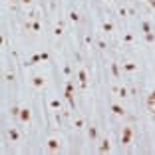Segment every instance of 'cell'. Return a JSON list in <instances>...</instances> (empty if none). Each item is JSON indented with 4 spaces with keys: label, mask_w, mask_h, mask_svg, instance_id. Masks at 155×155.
I'll return each mask as SVG.
<instances>
[{
    "label": "cell",
    "mask_w": 155,
    "mask_h": 155,
    "mask_svg": "<svg viewBox=\"0 0 155 155\" xmlns=\"http://www.w3.org/2000/svg\"><path fill=\"white\" fill-rule=\"evenodd\" d=\"M131 135H133V129L129 127H123V131H122V145H129L131 143Z\"/></svg>",
    "instance_id": "cell-1"
},
{
    "label": "cell",
    "mask_w": 155,
    "mask_h": 155,
    "mask_svg": "<svg viewBox=\"0 0 155 155\" xmlns=\"http://www.w3.org/2000/svg\"><path fill=\"white\" fill-rule=\"evenodd\" d=\"M78 82H80L82 90L88 88V72L86 70H78Z\"/></svg>",
    "instance_id": "cell-2"
},
{
    "label": "cell",
    "mask_w": 155,
    "mask_h": 155,
    "mask_svg": "<svg viewBox=\"0 0 155 155\" xmlns=\"http://www.w3.org/2000/svg\"><path fill=\"white\" fill-rule=\"evenodd\" d=\"M64 100H68V103H70V108L76 109V100H74V92H64Z\"/></svg>",
    "instance_id": "cell-3"
},
{
    "label": "cell",
    "mask_w": 155,
    "mask_h": 155,
    "mask_svg": "<svg viewBox=\"0 0 155 155\" xmlns=\"http://www.w3.org/2000/svg\"><path fill=\"white\" fill-rule=\"evenodd\" d=\"M48 149H50V151H60V141H58V139H54V137H52V139H48Z\"/></svg>",
    "instance_id": "cell-4"
},
{
    "label": "cell",
    "mask_w": 155,
    "mask_h": 155,
    "mask_svg": "<svg viewBox=\"0 0 155 155\" xmlns=\"http://www.w3.org/2000/svg\"><path fill=\"white\" fill-rule=\"evenodd\" d=\"M30 119H32V114H30V109H28V108H24V109L20 111V122L28 123Z\"/></svg>",
    "instance_id": "cell-5"
},
{
    "label": "cell",
    "mask_w": 155,
    "mask_h": 155,
    "mask_svg": "<svg viewBox=\"0 0 155 155\" xmlns=\"http://www.w3.org/2000/svg\"><path fill=\"white\" fill-rule=\"evenodd\" d=\"M44 84H46V80H44L42 76H34L32 78V86L34 88H44Z\"/></svg>",
    "instance_id": "cell-6"
},
{
    "label": "cell",
    "mask_w": 155,
    "mask_h": 155,
    "mask_svg": "<svg viewBox=\"0 0 155 155\" xmlns=\"http://www.w3.org/2000/svg\"><path fill=\"white\" fill-rule=\"evenodd\" d=\"M122 68H123V72H137V64H133V62H125V64H122Z\"/></svg>",
    "instance_id": "cell-7"
},
{
    "label": "cell",
    "mask_w": 155,
    "mask_h": 155,
    "mask_svg": "<svg viewBox=\"0 0 155 155\" xmlns=\"http://www.w3.org/2000/svg\"><path fill=\"white\" fill-rule=\"evenodd\" d=\"M109 109H111L115 115H125V109H123L119 103H111V106H109Z\"/></svg>",
    "instance_id": "cell-8"
},
{
    "label": "cell",
    "mask_w": 155,
    "mask_h": 155,
    "mask_svg": "<svg viewBox=\"0 0 155 155\" xmlns=\"http://www.w3.org/2000/svg\"><path fill=\"white\" fill-rule=\"evenodd\" d=\"M8 137H10V141H18V139H20L18 129H16V127H10V129H8Z\"/></svg>",
    "instance_id": "cell-9"
},
{
    "label": "cell",
    "mask_w": 155,
    "mask_h": 155,
    "mask_svg": "<svg viewBox=\"0 0 155 155\" xmlns=\"http://www.w3.org/2000/svg\"><path fill=\"white\" fill-rule=\"evenodd\" d=\"M109 149H111V145H109V139H103V141H101V145L98 147V151H100V153H108Z\"/></svg>",
    "instance_id": "cell-10"
},
{
    "label": "cell",
    "mask_w": 155,
    "mask_h": 155,
    "mask_svg": "<svg viewBox=\"0 0 155 155\" xmlns=\"http://www.w3.org/2000/svg\"><path fill=\"white\" fill-rule=\"evenodd\" d=\"M115 94H119V98H127L129 95V90L125 88V86H119V88H114Z\"/></svg>",
    "instance_id": "cell-11"
},
{
    "label": "cell",
    "mask_w": 155,
    "mask_h": 155,
    "mask_svg": "<svg viewBox=\"0 0 155 155\" xmlns=\"http://www.w3.org/2000/svg\"><path fill=\"white\" fill-rule=\"evenodd\" d=\"M88 137H90V141H95L98 139V127H88Z\"/></svg>",
    "instance_id": "cell-12"
},
{
    "label": "cell",
    "mask_w": 155,
    "mask_h": 155,
    "mask_svg": "<svg viewBox=\"0 0 155 155\" xmlns=\"http://www.w3.org/2000/svg\"><path fill=\"white\" fill-rule=\"evenodd\" d=\"M62 34H64V22L60 20V22L54 26V36H62Z\"/></svg>",
    "instance_id": "cell-13"
},
{
    "label": "cell",
    "mask_w": 155,
    "mask_h": 155,
    "mask_svg": "<svg viewBox=\"0 0 155 155\" xmlns=\"http://www.w3.org/2000/svg\"><path fill=\"white\" fill-rule=\"evenodd\" d=\"M111 74H114V78H119V64L117 62L111 64Z\"/></svg>",
    "instance_id": "cell-14"
},
{
    "label": "cell",
    "mask_w": 155,
    "mask_h": 155,
    "mask_svg": "<svg viewBox=\"0 0 155 155\" xmlns=\"http://www.w3.org/2000/svg\"><path fill=\"white\" fill-rule=\"evenodd\" d=\"M20 111H22V108H18V106H12V108H10L12 117H20Z\"/></svg>",
    "instance_id": "cell-15"
},
{
    "label": "cell",
    "mask_w": 155,
    "mask_h": 155,
    "mask_svg": "<svg viewBox=\"0 0 155 155\" xmlns=\"http://www.w3.org/2000/svg\"><path fill=\"white\" fill-rule=\"evenodd\" d=\"M70 20H72V22H76V24H78V22H80L82 18H80V14L76 12V10H72V12H70Z\"/></svg>",
    "instance_id": "cell-16"
},
{
    "label": "cell",
    "mask_w": 155,
    "mask_h": 155,
    "mask_svg": "<svg viewBox=\"0 0 155 155\" xmlns=\"http://www.w3.org/2000/svg\"><path fill=\"white\" fill-rule=\"evenodd\" d=\"M32 32H34V34L42 32V26H40V22H38V20H34V22H32Z\"/></svg>",
    "instance_id": "cell-17"
},
{
    "label": "cell",
    "mask_w": 155,
    "mask_h": 155,
    "mask_svg": "<svg viewBox=\"0 0 155 155\" xmlns=\"http://www.w3.org/2000/svg\"><path fill=\"white\" fill-rule=\"evenodd\" d=\"M50 108L52 109H62V101L60 100H52L50 101Z\"/></svg>",
    "instance_id": "cell-18"
},
{
    "label": "cell",
    "mask_w": 155,
    "mask_h": 155,
    "mask_svg": "<svg viewBox=\"0 0 155 155\" xmlns=\"http://www.w3.org/2000/svg\"><path fill=\"white\" fill-rule=\"evenodd\" d=\"M103 32H114V24H111V22H103Z\"/></svg>",
    "instance_id": "cell-19"
},
{
    "label": "cell",
    "mask_w": 155,
    "mask_h": 155,
    "mask_svg": "<svg viewBox=\"0 0 155 155\" xmlns=\"http://www.w3.org/2000/svg\"><path fill=\"white\" fill-rule=\"evenodd\" d=\"M74 127H76V129H82V127H84V119H82V117H78V119L74 122Z\"/></svg>",
    "instance_id": "cell-20"
},
{
    "label": "cell",
    "mask_w": 155,
    "mask_h": 155,
    "mask_svg": "<svg viewBox=\"0 0 155 155\" xmlns=\"http://www.w3.org/2000/svg\"><path fill=\"white\" fill-rule=\"evenodd\" d=\"M14 78H16L14 72H6V74H4V80H6V82H14Z\"/></svg>",
    "instance_id": "cell-21"
},
{
    "label": "cell",
    "mask_w": 155,
    "mask_h": 155,
    "mask_svg": "<svg viewBox=\"0 0 155 155\" xmlns=\"http://www.w3.org/2000/svg\"><path fill=\"white\" fill-rule=\"evenodd\" d=\"M141 30H143V34L151 32V26H149V22H143V24H141Z\"/></svg>",
    "instance_id": "cell-22"
},
{
    "label": "cell",
    "mask_w": 155,
    "mask_h": 155,
    "mask_svg": "<svg viewBox=\"0 0 155 155\" xmlns=\"http://www.w3.org/2000/svg\"><path fill=\"white\" fill-rule=\"evenodd\" d=\"M143 36H145V40L147 42H155V34L153 32H147V34H143Z\"/></svg>",
    "instance_id": "cell-23"
},
{
    "label": "cell",
    "mask_w": 155,
    "mask_h": 155,
    "mask_svg": "<svg viewBox=\"0 0 155 155\" xmlns=\"http://www.w3.org/2000/svg\"><path fill=\"white\" fill-rule=\"evenodd\" d=\"M119 16H123V18L129 16V8H119Z\"/></svg>",
    "instance_id": "cell-24"
},
{
    "label": "cell",
    "mask_w": 155,
    "mask_h": 155,
    "mask_svg": "<svg viewBox=\"0 0 155 155\" xmlns=\"http://www.w3.org/2000/svg\"><path fill=\"white\" fill-rule=\"evenodd\" d=\"M66 90H68V92H74V82H72V80L66 82Z\"/></svg>",
    "instance_id": "cell-25"
},
{
    "label": "cell",
    "mask_w": 155,
    "mask_h": 155,
    "mask_svg": "<svg viewBox=\"0 0 155 155\" xmlns=\"http://www.w3.org/2000/svg\"><path fill=\"white\" fill-rule=\"evenodd\" d=\"M98 48H100V50H106V48H108V44H106L103 40H98Z\"/></svg>",
    "instance_id": "cell-26"
},
{
    "label": "cell",
    "mask_w": 155,
    "mask_h": 155,
    "mask_svg": "<svg viewBox=\"0 0 155 155\" xmlns=\"http://www.w3.org/2000/svg\"><path fill=\"white\" fill-rule=\"evenodd\" d=\"M86 46H92V44H94V38H92V36H86Z\"/></svg>",
    "instance_id": "cell-27"
},
{
    "label": "cell",
    "mask_w": 155,
    "mask_h": 155,
    "mask_svg": "<svg viewBox=\"0 0 155 155\" xmlns=\"http://www.w3.org/2000/svg\"><path fill=\"white\" fill-rule=\"evenodd\" d=\"M123 40H125V42H133V34H125Z\"/></svg>",
    "instance_id": "cell-28"
},
{
    "label": "cell",
    "mask_w": 155,
    "mask_h": 155,
    "mask_svg": "<svg viewBox=\"0 0 155 155\" xmlns=\"http://www.w3.org/2000/svg\"><path fill=\"white\" fill-rule=\"evenodd\" d=\"M64 74L70 76V74H72V68H70V66H64Z\"/></svg>",
    "instance_id": "cell-29"
},
{
    "label": "cell",
    "mask_w": 155,
    "mask_h": 155,
    "mask_svg": "<svg viewBox=\"0 0 155 155\" xmlns=\"http://www.w3.org/2000/svg\"><path fill=\"white\" fill-rule=\"evenodd\" d=\"M40 56H42V62H46V60H48V58H50V56H48V54H46V52H42V54H40Z\"/></svg>",
    "instance_id": "cell-30"
},
{
    "label": "cell",
    "mask_w": 155,
    "mask_h": 155,
    "mask_svg": "<svg viewBox=\"0 0 155 155\" xmlns=\"http://www.w3.org/2000/svg\"><path fill=\"white\" fill-rule=\"evenodd\" d=\"M147 4H149V8H153L155 10V0H147Z\"/></svg>",
    "instance_id": "cell-31"
},
{
    "label": "cell",
    "mask_w": 155,
    "mask_h": 155,
    "mask_svg": "<svg viewBox=\"0 0 155 155\" xmlns=\"http://www.w3.org/2000/svg\"><path fill=\"white\" fill-rule=\"evenodd\" d=\"M22 4H32V0H20Z\"/></svg>",
    "instance_id": "cell-32"
},
{
    "label": "cell",
    "mask_w": 155,
    "mask_h": 155,
    "mask_svg": "<svg viewBox=\"0 0 155 155\" xmlns=\"http://www.w3.org/2000/svg\"><path fill=\"white\" fill-rule=\"evenodd\" d=\"M10 2H16V0H10Z\"/></svg>",
    "instance_id": "cell-33"
}]
</instances>
